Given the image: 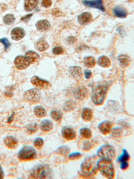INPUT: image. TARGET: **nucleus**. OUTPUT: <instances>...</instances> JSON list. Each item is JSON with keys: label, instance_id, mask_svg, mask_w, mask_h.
<instances>
[{"label": "nucleus", "instance_id": "20e7f679", "mask_svg": "<svg viewBox=\"0 0 134 179\" xmlns=\"http://www.w3.org/2000/svg\"><path fill=\"white\" fill-rule=\"evenodd\" d=\"M52 172L48 166L40 164L31 170L30 177L33 179H47L51 178Z\"/></svg>", "mask_w": 134, "mask_h": 179}, {"label": "nucleus", "instance_id": "5701e85b", "mask_svg": "<svg viewBox=\"0 0 134 179\" xmlns=\"http://www.w3.org/2000/svg\"><path fill=\"white\" fill-rule=\"evenodd\" d=\"M93 117V113L91 109L89 108L83 109L82 112V117L83 119L85 121H91Z\"/></svg>", "mask_w": 134, "mask_h": 179}, {"label": "nucleus", "instance_id": "6e6552de", "mask_svg": "<svg viewBox=\"0 0 134 179\" xmlns=\"http://www.w3.org/2000/svg\"><path fill=\"white\" fill-rule=\"evenodd\" d=\"M82 3L85 7L95 8L103 12L105 11L103 0H83Z\"/></svg>", "mask_w": 134, "mask_h": 179}, {"label": "nucleus", "instance_id": "58836bf2", "mask_svg": "<svg viewBox=\"0 0 134 179\" xmlns=\"http://www.w3.org/2000/svg\"><path fill=\"white\" fill-rule=\"evenodd\" d=\"M63 52H64V51L63 48L59 47V46L54 47L52 49V53L55 55H60V54H63Z\"/></svg>", "mask_w": 134, "mask_h": 179}, {"label": "nucleus", "instance_id": "0eeeda50", "mask_svg": "<svg viewBox=\"0 0 134 179\" xmlns=\"http://www.w3.org/2000/svg\"><path fill=\"white\" fill-rule=\"evenodd\" d=\"M24 97L28 101L32 103H37L40 101V92L36 88L28 90L25 92Z\"/></svg>", "mask_w": 134, "mask_h": 179}, {"label": "nucleus", "instance_id": "cd10ccee", "mask_svg": "<svg viewBox=\"0 0 134 179\" xmlns=\"http://www.w3.org/2000/svg\"><path fill=\"white\" fill-rule=\"evenodd\" d=\"M81 136L85 139H90L91 138L92 132L91 130L87 128H82L80 130Z\"/></svg>", "mask_w": 134, "mask_h": 179}, {"label": "nucleus", "instance_id": "72a5a7b5", "mask_svg": "<svg viewBox=\"0 0 134 179\" xmlns=\"http://www.w3.org/2000/svg\"><path fill=\"white\" fill-rule=\"evenodd\" d=\"M33 144L34 146H35V147H36L38 149H40L44 146V141L42 138H37L34 141Z\"/></svg>", "mask_w": 134, "mask_h": 179}, {"label": "nucleus", "instance_id": "f8f14e48", "mask_svg": "<svg viewBox=\"0 0 134 179\" xmlns=\"http://www.w3.org/2000/svg\"><path fill=\"white\" fill-rule=\"evenodd\" d=\"M113 123L110 121H103L98 125V129L102 134L104 135L110 134L112 130Z\"/></svg>", "mask_w": 134, "mask_h": 179}, {"label": "nucleus", "instance_id": "2eb2a0df", "mask_svg": "<svg viewBox=\"0 0 134 179\" xmlns=\"http://www.w3.org/2000/svg\"><path fill=\"white\" fill-rule=\"evenodd\" d=\"M69 72L73 78L77 80L82 77V71L80 67L71 66L69 69Z\"/></svg>", "mask_w": 134, "mask_h": 179}, {"label": "nucleus", "instance_id": "e433bc0d", "mask_svg": "<svg viewBox=\"0 0 134 179\" xmlns=\"http://www.w3.org/2000/svg\"><path fill=\"white\" fill-rule=\"evenodd\" d=\"M81 157H82V155L80 152H74L69 155V159L72 161L80 159Z\"/></svg>", "mask_w": 134, "mask_h": 179}, {"label": "nucleus", "instance_id": "f03ea898", "mask_svg": "<svg viewBox=\"0 0 134 179\" xmlns=\"http://www.w3.org/2000/svg\"><path fill=\"white\" fill-rule=\"evenodd\" d=\"M98 169L101 175L107 179H113L115 176V170L112 161L100 159L98 162Z\"/></svg>", "mask_w": 134, "mask_h": 179}, {"label": "nucleus", "instance_id": "c756f323", "mask_svg": "<svg viewBox=\"0 0 134 179\" xmlns=\"http://www.w3.org/2000/svg\"><path fill=\"white\" fill-rule=\"evenodd\" d=\"M15 20V18L12 14H7L4 16L3 21L4 24L7 25H11L14 22Z\"/></svg>", "mask_w": 134, "mask_h": 179}, {"label": "nucleus", "instance_id": "a18cd8bd", "mask_svg": "<svg viewBox=\"0 0 134 179\" xmlns=\"http://www.w3.org/2000/svg\"><path fill=\"white\" fill-rule=\"evenodd\" d=\"M92 144L91 143H90V142H87V143H85V145L84 146V150H85V151H87V150H89L91 149V148H92Z\"/></svg>", "mask_w": 134, "mask_h": 179}, {"label": "nucleus", "instance_id": "a19ab883", "mask_svg": "<svg viewBox=\"0 0 134 179\" xmlns=\"http://www.w3.org/2000/svg\"><path fill=\"white\" fill-rule=\"evenodd\" d=\"M52 14H53V15L56 17H59V16H61L63 15V13L59 10L57 9H55L52 10Z\"/></svg>", "mask_w": 134, "mask_h": 179}, {"label": "nucleus", "instance_id": "a878e982", "mask_svg": "<svg viewBox=\"0 0 134 179\" xmlns=\"http://www.w3.org/2000/svg\"><path fill=\"white\" fill-rule=\"evenodd\" d=\"M34 113L38 118H43L46 115V111L44 108L40 106H37L34 108Z\"/></svg>", "mask_w": 134, "mask_h": 179}, {"label": "nucleus", "instance_id": "4468645a", "mask_svg": "<svg viewBox=\"0 0 134 179\" xmlns=\"http://www.w3.org/2000/svg\"><path fill=\"white\" fill-rule=\"evenodd\" d=\"M25 35V32L22 28L16 27L11 32L12 38L14 40H20Z\"/></svg>", "mask_w": 134, "mask_h": 179}, {"label": "nucleus", "instance_id": "aec40b11", "mask_svg": "<svg viewBox=\"0 0 134 179\" xmlns=\"http://www.w3.org/2000/svg\"><path fill=\"white\" fill-rule=\"evenodd\" d=\"M39 0H25L24 9L26 11L31 12L36 8Z\"/></svg>", "mask_w": 134, "mask_h": 179}, {"label": "nucleus", "instance_id": "1a4fd4ad", "mask_svg": "<svg viewBox=\"0 0 134 179\" xmlns=\"http://www.w3.org/2000/svg\"><path fill=\"white\" fill-rule=\"evenodd\" d=\"M14 64L17 69L20 70L26 69L31 65L26 58L23 56H17L14 60Z\"/></svg>", "mask_w": 134, "mask_h": 179}, {"label": "nucleus", "instance_id": "7c9ffc66", "mask_svg": "<svg viewBox=\"0 0 134 179\" xmlns=\"http://www.w3.org/2000/svg\"><path fill=\"white\" fill-rule=\"evenodd\" d=\"M51 117L55 121L57 122H60L63 118L62 113L58 110H53L51 112Z\"/></svg>", "mask_w": 134, "mask_h": 179}, {"label": "nucleus", "instance_id": "b1692460", "mask_svg": "<svg viewBox=\"0 0 134 179\" xmlns=\"http://www.w3.org/2000/svg\"><path fill=\"white\" fill-rule=\"evenodd\" d=\"M35 47L40 52H44L48 49L49 45L45 40H39L35 43Z\"/></svg>", "mask_w": 134, "mask_h": 179}, {"label": "nucleus", "instance_id": "39448f33", "mask_svg": "<svg viewBox=\"0 0 134 179\" xmlns=\"http://www.w3.org/2000/svg\"><path fill=\"white\" fill-rule=\"evenodd\" d=\"M98 156L100 159L112 161L115 158V150L113 146L106 145L102 146L98 151Z\"/></svg>", "mask_w": 134, "mask_h": 179}, {"label": "nucleus", "instance_id": "ea45409f", "mask_svg": "<svg viewBox=\"0 0 134 179\" xmlns=\"http://www.w3.org/2000/svg\"><path fill=\"white\" fill-rule=\"evenodd\" d=\"M42 4L44 7L49 8L52 6V0H43Z\"/></svg>", "mask_w": 134, "mask_h": 179}, {"label": "nucleus", "instance_id": "79ce46f5", "mask_svg": "<svg viewBox=\"0 0 134 179\" xmlns=\"http://www.w3.org/2000/svg\"><path fill=\"white\" fill-rule=\"evenodd\" d=\"M33 16V14H27L26 15L24 16H23L22 18H20V20L23 22H27L28 21L31 19V16Z\"/></svg>", "mask_w": 134, "mask_h": 179}, {"label": "nucleus", "instance_id": "49530a36", "mask_svg": "<svg viewBox=\"0 0 134 179\" xmlns=\"http://www.w3.org/2000/svg\"><path fill=\"white\" fill-rule=\"evenodd\" d=\"M85 78L89 79L91 77L92 73L90 70H86L84 72Z\"/></svg>", "mask_w": 134, "mask_h": 179}, {"label": "nucleus", "instance_id": "f3484780", "mask_svg": "<svg viewBox=\"0 0 134 179\" xmlns=\"http://www.w3.org/2000/svg\"><path fill=\"white\" fill-rule=\"evenodd\" d=\"M113 13L114 15L117 18H125L127 16L128 13L125 7L118 5L115 7L113 9Z\"/></svg>", "mask_w": 134, "mask_h": 179}, {"label": "nucleus", "instance_id": "c9c22d12", "mask_svg": "<svg viewBox=\"0 0 134 179\" xmlns=\"http://www.w3.org/2000/svg\"><path fill=\"white\" fill-rule=\"evenodd\" d=\"M27 128L28 133L29 134H32L37 131L38 129V125L36 123L31 124L28 125V127H27Z\"/></svg>", "mask_w": 134, "mask_h": 179}, {"label": "nucleus", "instance_id": "9d476101", "mask_svg": "<svg viewBox=\"0 0 134 179\" xmlns=\"http://www.w3.org/2000/svg\"><path fill=\"white\" fill-rule=\"evenodd\" d=\"M31 83L36 87L43 89H48L51 86V84L48 81L43 80L37 76H34L31 79Z\"/></svg>", "mask_w": 134, "mask_h": 179}, {"label": "nucleus", "instance_id": "c03bdc74", "mask_svg": "<svg viewBox=\"0 0 134 179\" xmlns=\"http://www.w3.org/2000/svg\"><path fill=\"white\" fill-rule=\"evenodd\" d=\"M128 167V161L121 162V168L122 170H126Z\"/></svg>", "mask_w": 134, "mask_h": 179}, {"label": "nucleus", "instance_id": "bb28decb", "mask_svg": "<svg viewBox=\"0 0 134 179\" xmlns=\"http://www.w3.org/2000/svg\"><path fill=\"white\" fill-rule=\"evenodd\" d=\"M98 64L101 67L107 68L111 66V61L106 56H102L98 58Z\"/></svg>", "mask_w": 134, "mask_h": 179}, {"label": "nucleus", "instance_id": "412c9836", "mask_svg": "<svg viewBox=\"0 0 134 179\" xmlns=\"http://www.w3.org/2000/svg\"><path fill=\"white\" fill-rule=\"evenodd\" d=\"M117 59L121 67L123 68L128 67L131 62V58L126 55H120L118 56Z\"/></svg>", "mask_w": 134, "mask_h": 179}, {"label": "nucleus", "instance_id": "4c0bfd02", "mask_svg": "<svg viewBox=\"0 0 134 179\" xmlns=\"http://www.w3.org/2000/svg\"><path fill=\"white\" fill-rule=\"evenodd\" d=\"M0 42L2 43L3 45L4 46L5 49L7 51V49H8L10 46V43H9V40L6 38H1L0 39Z\"/></svg>", "mask_w": 134, "mask_h": 179}, {"label": "nucleus", "instance_id": "c85d7f7f", "mask_svg": "<svg viewBox=\"0 0 134 179\" xmlns=\"http://www.w3.org/2000/svg\"><path fill=\"white\" fill-rule=\"evenodd\" d=\"M84 63L87 67L92 68L96 64L95 58L92 56H87L84 59Z\"/></svg>", "mask_w": 134, "mask_h": 179}, {"label": "nucleus", "instance_id": "423d86ee", "mask_svg": "<svg viewBox=\"0 0 134 179\" xmlns=\"http://www.w3.org/2000/svg\"><path fill=\"white\" fill-rule=\"evenodd\" d=\"M36 156V150L31 146H25L18 152V158L23 161L31 160L35 159Z\"/></svg>", "mask_w": 134, "mask_h": 179}, {"label": "nucleus", "instance_id": "4be33fe9", "mask_svg": "<svg viewBox=\"0 0 134 179\" xmlns=\"http://www.w3.org/2000/svg\"><path fill=\"white\" fill-rule=\"evenodd\" d=\"M53 128V125L52 121L49 120L45 119L41 122L40 124V128L44 132H49L52 130Z\"/></svg>", "mask_w": 134, "mask_h": 179}, {"label": "nucleus", "instance_id": "dca6fc26", "mask_svg": "<svg viewBox=\"0 0 134 179\" xmlns=\"http://www.w3.org/2000/svg\"><path fill=\"white\" fill-rule=\"evenodd\" d=\"M36 27L38 31L41 32L48 31L51 27L50 23L46 20H40L36 23Z\"/></svg>", "mask_w": 134, "mask_h": 179}, {"label": "nucleus", "instance_id": "393cba45", "mask_svg": "<svg viewBox=\"0 0 134 179\" xmlns=\"http://www.w3.org/2000/svg\"><path fill=\"white\" fill-rule=\"evenodd\" d=\"M87 90L84 87H79L77 90H76L74 92V96L76 98H84L87 95Z\"/></svg>", "mask_w": 134, "mask_h": 179}, {"label": "nucleus", "instance_id": "6ab92c4d", "mask_svg": "<svg viewBox=\"0 0 134 179\" xmlns=\"http://www.w3.org/2000/svg\"><path fill=\"white\" fill-rule=\"evenodd\" d=\"M4 143L7 148L14 149L17 146L18 141L12 136H7L4 139Z\"/></svg>", "mask_w": 134, "mask_h": 179}, {"label": "nucleus", "instance_id": "2f4dec72", "mask_svg": "<svg viewBox=\"0 0 134 179\" xmlns=\"http://www.w3.org/2000/svg\"><path fill=\"white\" fill-rule=\"evenodd\" d=\"M70 152V149L66 146H61L56 150V152L58 155L65 156L68 155Z\"/></svg>", "mask_w": 134, "mask_h": 179}, {"label": "nucleus", "instance_id": "f257e3e1", "mask_svg": "<svg viewBox=\"0 0 134 179\" xmlns=\"http://www.w3.org/2000/svg\"><path fill=\"white\" fill-rule=\"evenodd\" d=\"M96 157H88L84 160L81 166L80 174L85 177H91L96 175L98 171Z\"/></svg>", "mask_w": 134, "mask_h": 179}, {"label": "nucleus", "instance_id": "9b49d317", "mask_svg": "<svg viewBox=\"0 0 134 179\" xmlns=\"http://www.w3.org/2000/svg\"><path fill=\"white\" fill-rule=\"evenodd\" d=\"M63 137L67 140H74L76 138V132L71 127L66 126L63 128L61 131Z\"/></svg>", "mask_w": 134, "mask_h": 179}, {"label": "nucleus", "instance_id": "f704fd0d", "mask_svg": "<svg viewBox=\"0 0 134 179\" xmlns=\"http://www.w3.org/2000/svg\"><path fill=\"white\" fill-rule=\"evenodd\" d=\"M129 159H130L129 154L128 153L127 151L126 150L124 149L122 155H121V156L119 157L118 160H119V162H122L128 161Z\"/></svg>", "mask_w": 134, "mask_h": 179}, {"label": "nucleus", "instance_id": "7ed1b4c3", "mask_svg": "<svg viewBox=\"0 0 134 179\" xmlns=\"http://www.w3.org/2000/svg\"><path fill=\"white\" fill-rule=\"evenodd\" d=\"M107 85L99 84L94 87L92 90V99L96 105H101L103 104L107 94Z\"/></svg>", "mask_w": 134, "mask_h": 179}, {"label": "nucleus", "instance_id": "a211bd4d", "mask_svg": "<svg viewBox=\"0 0 134 179\" xmlns=\"http://www.w3.org/2000/svg\"><path fill=\"white\" fill-rule=\"evenodd\" d=\"M25 57L26 58L31 64L36 63L40 59V56L38 53L32 51H28L25 55Z\"/></svg>", "mask_w": 134, "mask_h": 179}, {"label": "nucleus", "instance_id": "ddd939ff", "mask_svg": "<svg viewBox=\"0 0 134 179\" xmlns=\"http://www.w3.org/2000/svg\"><path fill=\"white\" fill-rule=\"evenodd\" d=\"M78 21L80 24H87L93 21V16L89 12H85L78 16Z\"/></svg>", "mask_w": 134, "mask_h": 179}, {"label": "nucleus", "instance_id": "de8ad7c7", "mask_svg": "<svg viewBox=\"0 0 134 179\" xmlns=\"http://www.w3.org/2000/svg\"><path fill=\"white\" fill-rule=\"evenodd\" d=\"M4 172H3V170L2 168L1 167V166L0 165V179H3L4 178Z\"/></svg>", "mask_w": 134, "mask_h": 179}, {"label": "nucleus", "instance_id": "473e14b6", "mask_svg": "<svg viewBox=\"0 0 134 179\" xmlns=\"http://www.w3.org/2000/svg\"><path fill=\"white\" fill-rule=\"evenodd\" d=\"M111 135L114 138H119L123 134V130L119 128H115L111 130Z\"/></svg>", "mask_w": 134, "mask_h": 179}, {"label": "nucleus", "instance_id": "37998d69", "mask_svg": "<svg viewBox=\"0 0 134 179\" xmlns=\"http://www.w3.org/2000/svg\"><path fill=\"white\" fill-rule=\"evenodd\" d=\"M77 40V38L76 37L74 36H70L68 38H67V42L70 44H72L76 42Z\"/></svg>", "mask_w": 134, "mask_h": 179}]
</instances>
